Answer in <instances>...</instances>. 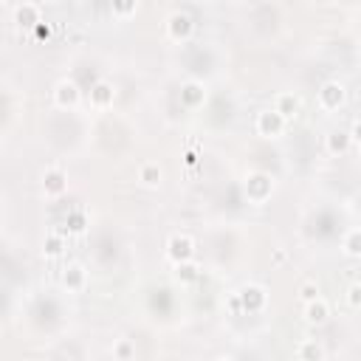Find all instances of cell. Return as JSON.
Masks as SVG:
<instances>
[{
	"label": "cell",
	"instance_id": "cell-30",
	"mask_svg": "<svg viewBox=\"0 0 361 361\" xmlns=\"http://www.w3.org/2000/svg\"><path fill=\"white\" fill-rule=\"evenodd\" d=\"M217 361H234V358H231V355H223V358H217Z\"/></svg>",
	"mask_w": 361,
	"mask_h": 361
},
{
	"label": "cell",
	"instance_id": "cell-5",
	"mask_svg": "<svg viewBox=\"0 0 361 361\" xmlns=\"http://www.w3.org/2000/svg\"><path fill=\"white\" fill-rule=\"evenodd\" d=\"M192 31H195V20H192L186 11L175 8V11L166 14V34H169L172 39H189Z\"/></svg>",
	"mask_w": 361,
	"mask_h": 361
},
{
	"label": "cell",
	"instance_id": "cell-1",
	"mask_svg": "<svg viewBox=\"0 0 361 361\" xmlns=\"http://www.w3.org/2000/svg\"><path fill=\"white\" fill-rule=\"evenodd\" d=\"M243 189H245V197H248V200L262 203V200H268L271 192H274V178H271L268 172H248Z\"/></svg>",
	"mask_w": 361,
	"mask_h": 361
},
{
	"label": "cell",
	"instance_id": "cell-18",
	"mask_svg": "<svg viewBox=\"0 0 361 361\" xmlns=\"http://www.w3.org/2000/svg\"><path fill=\"white\" fill-rule=\"evenodd\" d=\"M161 178H164V172H161V166L158 164H152V161H144L141 166H138V180L144 183V186H158L161 183Z\"/></svg>",
	"mask_w": 361,
	"mask_h": 361
},
{
	"label": "cell",
	"instance_id": "cell-6",
	"mask_svg": "<svg viewBox=\"0 0 361 361\" xmlns=\"http://www.w3.org/2000/svg\"><path fill=\"white\" fill-rule=\"evenodd\" d=\"M206 85L200 82V79H186L183 85H180V104L183 107H189V110H197V107H203L206 104Z\"/></svg>",
	"mask_w": 361,
	"mask_h": 361
},
{
	"label": "cell",
	"instance_id": "cell-15",
	"mask_svg": "<svg viewBox=\"0 0 361 361\" xmlns=\"http://www.w3.org/2000/svg\"><path fill=\"white\" fill-rule=\"evenodd\" d=\"M113 99H116V87H113L110 82L99 79V82L90 87V104H96V107H107V104H113Z\"/></svg>",
	"mask_w": 361,
	"mask_h": 361
},
{
	"label": "cell",
	"instance_id": "cell-28",
	"mask_svg": "<svg viewBox=\"0 0 361 361\" xmlns=\"http://www.w3.org/2000/svg\"><path fill=\"white\" fill-rule=\"evenodd\" d=\"M228 307H231V313H243V305H240V293H231V296H228Z\"/></svg>",
	"mask_w": 361,
	"mask_h": 361
},
{
	"label": "cell",
	"instance_id": "cell-14",
	"mask_svg": "<svg viewBox=\"0 0 361 361\" xmlns=\"http://www.w3.org/2000/svg\"><path fill=\"white\" fill-rule=\"evenodd\" d=\"M42 11H39V6L37 3H17L14 6V20L17 23H23V25H39L42 23V17H39Z\"/></svg>",
	"mask_w": 361,
	"mask_h": 361
},
{
	"label": "cell",
	"instance_id": "cell-27",
	"mask_svg": "<svg viewBox=\"0 0 361 361\" xmlns=\"http://www.w3.org/2000/svg\"><path fill=\"white\" fill-rule=\"evenodd\" d=\"M34 34H37V39H48L51 37V25L48 23H39V25H34Z\"/></svg>",
	"mask_w": 361,
	"mask_h": 361
},
{
	"label": "cell",
	"instance_id": "cell-7",
	"mask_svg": "<svg viewBox=\"0 0 361 361\" xmlns=\"http://www.w3.org/2000/svg\"><path fill=\"white\" fill-rule=\"evenodd\" d=\"M79 99H82V90L73 79H59L54 85V104L56 107H76Z\"/></svg>",
	"mask_w": 361,
	"mask_h": 361
},
{
	"label": "cell",
	"instance_id": "cell-24",
	"mask_svg": "<svg viewBox=\"0 0 361 361\" xmlns=\"http://www.w3.org/2000/svg\"><path fill=\"white\" fill-rule=\"evenodd\" d=\"M344 299H347V305H350L353 310H361V282H353V285L347 288Z\"/></svg>",
	"mask_w": 361,
	"mask_h": 361
},
{
	"label": "cell",
	"instance_id": "cell-8",
	"mask_svg": "<svg viewBox=\"0 0 361 361\" xmlns=\"http://www.w3.org/2000/svg\"><path fill=\"white\" fill-rule=\"evenodd\" d=\"M237 293H240V305H243L245 313H259L268 302V293H265L262 285H243Z\"/></svg>",
	"mask_w": 361,
	"mask_h": 361
},
{
	"label": "cell",
	"instance_id": "cell-20",
	"mask_svg": "<svg viewBox=\"0 0 361 361\" xmlns=\"http://www.w3.org/2000/svg\"><path fill=\"white\" fill-rule=\"evenodd\" d=\"M341 251L347 257H361V228H350L341 240Z\"/></svg>",
	"mask_w": 361,
	"mask_h": 361
},
{
	"label": "cell",
	"instance_id": "cell-23",
	"mask_svg": "<svg viewBox=\"0 0 361 361\" xmlns=\"http://www.w3.org/2000/svg\"><path fill=\"white\" fill-rule=\"evenodd\" d=\"M296 293H299V299H302V305H307V302H316V299L322 296V290H319V285H316L313 279H307V282H302Z\"/></svg>",
	"mask_w": 361,
	"mask_h": 361
},
{
	"label": "cell",
	"instance_id": "cell-3",
	"mask_svg": "<svg viewBox=\"0 0 361 361\" xmlns=\"http://www.w3.org/2000/svg\"><path fill=\"white\" fill-rule=\"evenodd\" d=\"M316 99H319V107L322 110H338L344 104V99H347V87L338 79H327L316 90Z\"/></svg>",
	"mask_w": 361,
	"mask_h": 361
},
{
	"label": "cell",
	"instance_id": "cell-21",
	"mask_svg": "<svg viewBox=\"0 0 361 361\" xmlns=\"http://www.w3.org/2000/svg\"><path fill=\"white\" fill-rule=\"evenodd\" d=\"M135 355V344L130 338H116L113 341V358L116 361H133Z\"/></svg>",
	"mask_w": 361,
	"mask_h": 361
},
{
	"label": "cell",
	"instance_id": "cell-12",
	"mask_svg": "<svg viewBox=\"0 0 361 361\" xmlns=\"http://www.w3.org/2000/svg\"><path fill=\"white\" fill-rule=\"evenodd\" d=\"M85 282H87V271H85L79 262H71V265L62 271V285H65L68 290H82Z\"/></svg>",
	"mask_w": 361,
	"mask_h": 361
},
{
	"label": "cell",
	"instance_id": "cell-26",
	"mask_svg": "<svg viewBox=\"0 0 361 361\" xmlns=\"http://www.w3.org/2000/svg\"><path fill=\"white\" fill-rule=\"evenodd\" d=\"M350 138H353V144L361 147V116L353 121V127H350Z\"/></svg>",
	"mask_w": 361,
	"mask_h": 361
},
{
	"label": "cell",
	"instance_id": "cell-29",
	"mask_svg": "<svg viewBox=\"0 0 361 361\" xmlns=\"http://www.w3.org/2000/svg\"><path fill=\"white\" fill-rule=\"evenodd\" d=\"M183 161H186L189 166H192V164H197V152H186V155H183Z\"/></svg>",
	"mask_w": 361,
	"mask_h": 361
},
{
	"label": "cell",
	"instance_id": "cell-2",
	"mask_svg": "<svg viewBox=\"0 0 361 361\" xmlns=\"http://www.w3.org/2000/svg\"><path fill=\"white\" fill-rule=\"evenodd\" d=\"M285 127H288V121H285L274 107L259 110L257 118H254V130H257V135H262V138H276V135L285 133Z\"/></svg>",
	"mask_w": 361,
	"mask_h": 361
},
{
	"label": "cell",
	"instance_id": "cell-25",
	"mask_svg": "<svg viewBox=\"0 0 361 361\" xmlns=\"http://www.w3.org/2000/svg\"><path fill=\"white\" fill-rule=\"evenodd\" d=\"M110 11H113L116 17H127V14H135V11H138V3H135V0H124V3L118 0V3H113Z\"/></svg>",
	"mask_w": 361,
	"mask_h": 361
},
{
	"label": "cell",
	"instance_id": "cell-22",
	"mask_svg": "<svg viewBox=\"0 0 361 361\" xmlns=\"http://www.w3.org/2000/svg\"><path fill=\"white\" fill-rule=\"evenodd\" d=\"M65 228L71 231V234H82L85 228H87V217H85V212H71L68 214V220H65Z\"/></svg>",
	"mask_w": 361,
	"mask_h": 361
},
{
	"label": "cell",
	"instance_id": "cell-17",
	"mask_svg": "<svg viewBox=\"0 0 361 361\" xmlns=\"http://www.w3.org/2000/svg\"><path fill=\"white\" fill-rule=\"evenodd\" d=\"M62 251H65V234H62L59 228L48 231L45 240H42V254H45V257H59Z\"/></svg>",
	"mask_w": 361,
	"mask_h": 361
},
{
	"label": "cell",
	"instance_id": "cell-16",
	"mask_svg": "<svg viewBox=\"0 0 361 361\" xmlns=\"http://www.w3.org/2000/svg\"><path fill=\"white\" fill-rule=\"evenodd\" d=\"M327 316H330V305H327L322 296H319L316 302H307V305H305V322H307V324H324Z\"/></svg>",
	"mask_w": 361,
	"mask_h": 361
},
{
	"label": "cell",
	"instance_id": "cell-19",
	"mask_svg": "<svg viewBox=\"0 0 361 361\" xmlns=\"http://www.w3.org/2000/svg\"><path fill=\"white\" fill-rule=\"evenodd\" d=\"M197 276H200V265H197L195 259H186V262H178V265H175V279H178V282L189 285V282H195Z\"/></svg>",
	"mask_w": 361,
	"mask_h": 361
},
{
	"label": "cell",
	"instance_id": "cell-13",
	"mask_svg": "<svg viewBox=\"0 0 361 361\" xmlns=\"http://www.w3.org/2000/svg\"><path fill=\"white\" fill-rule=\"evenodd\" d=\"M296 355H299V361H324L327 353H324V344L319 338H305V341H299Z\"/></svg>",
	"mask_w": 361,
	"mask_h": 361
},
{
	"label": "cell",
	"instance_id": "cell-11",
	"mask_svg": "<svg viewBox=\"0 0 361 361\" xmlns=\"http://www.w3.org/2000/svg\"><path fill=\"white\" fill-rule=\"evenodd\" d=\"M350 144H353L350 130H333V133H327V138H324V149H327L330 155H344V152L350 149Z\"/></svg>",
	"mask_w": 361,
	"mask_h": 361
},
{
	"label": "cell",
	"instance_id": "cell-10",
	"mask_svg": "<svg viewBox=\"0 0 361 361\" xmlns=\"http://www.w3.org/2000/svg\"><path fill=\"white\" fill-rule=\"evenodd\" d=\"M299 107H302V99L296 96V93H276V102H274V110L285 118V121H290V118H296V113H299Z\"/></svg>",
	"mask_w": 361,
	"mask_h": 361
},
{
	"label": "cell",
	"instance_id": "cell-9",
	"mask_svg": "<svg viewBox=\"0 0 361 361\" xmlns=\"http://www.w3.org/2000/svg\"><path fill=\"white\" fill-rule=\"evenodd\" d=\"M65 189H68V175H65V169L48 166V169L42 172V192H45L48 197H59Z\"/></svg>",
	"mask_w": 361,
	"mask_h": 361
},
{
	"label": "cell",
	"instance_id": "cell-4",
	"mask_svg": "<svg viewBox=\"0 0 361 361\" xmlns=\"http://www.w3.org/2000/svg\"><path fill=\"white\" fill-rule=\"evenodd\" d=\"M166 257L172 259V265L186 262V259H195V240L189 234H172L166 240Z\"/></svg>",
	"mask_w": 361,
	"mask_h": 361
}]
</instances>
